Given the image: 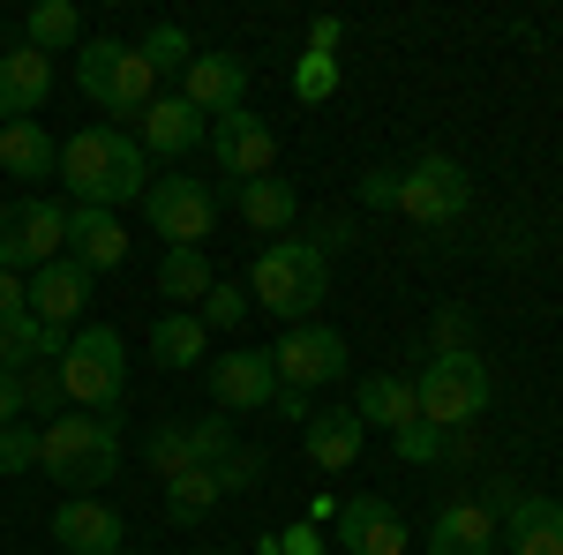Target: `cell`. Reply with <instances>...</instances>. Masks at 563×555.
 <instances>
[{"instance_id": "obj_1", "label": "cell", "mask_w": 563, "mask_h": 555, "mask_svg": "<svg viewBox=\"0 0 563 555\" xmlns=\"http://www.w3.org/2000/svg\"><path fill=\"white\" fill-rule=\"evenodd\" d=\"M60 188L84 203V211H121L151 188V151L135 143V129L113 121H90L60 143Z\"/></svg>"}, {"instance_id": "obj_2", "label": "cell", "mask_w": 563, "mask_h": 555, "mask_svg": "<svg viewBox=\"0 0 563 555\" xmlns=\"http://www.w3.org/2000/svg\"><path fill=\"white\" fill-rule=\"evenodd\" d=\"M38 466L76 488V496H98L113 473H121V428L106 413H60V421H38Z\"/></svg>"}, {"instance_id": "obj_3", "label": "cell", "mask_w": 563, "mask_h": 555, "mask_svg": "<svg viewBox=\"0 0 563 555\" xmlns=\"http://www.w3.org/2000/svg\"><path fill=\"white\" fill-rule=\"evenodd\" d=\"M323 293H331V256L316 241H271L256 256V270H249V300L271 308V315H286V331L308 323L323 308Z\"/></svg>"}, {"instance_id": "obj_4", "label": "cell", "mask_w": 563, "mask_h": 555, "mask_svg": "<svg viewBox=\"0 0 563 555\" xmlns=\"http://www.w3.org/2000/svg\"><path fill=\"white\" fill-rule=\"evenodd\" d=\"M60 398L76 413H106V406L129 398V345H121V331L90 323V331L68 338V353H60Z\"/></svg>"}, {"instance_id": "obj_5", "label": "cell", "mask_w": 563, "mask_h": 555, "mask_svg": "<svg viewBox=\"0 0 563 555\" xmlns=\"http://www.w3.org/2000/svg\"><path fill=\"white\" fill-rule=\"evenodd\" d=\"M488 398H496V384H488V360H481L474 345H466V353H443V360H429V368H421V384H413L421 421L443 428V435L474 428L481 413H488Z\"/></svg>"}, {"instance_id": "obj_6", "label": "cell", "mask_w": 563, "mask_h": 555, "mask_svg": "<svg viewBox=\"0 0 563 555\" xmlns=\"http://www.w3.org/2000/svg\"><path fill=\"white\" fill-rule=\"evenodd\" d=\"M76 84H84V98L98 113H113V121H135V113L158 98V76H151L143 53L121 45V38H90L84 53H76Z\"/></svg>"}, {"instance_id": "obj_7", "label": "cell", "mask_w": 563, "mask_h": 555, "mask_svg": "<svg viewBox=\"0 0 563 555\" xmlns=\"http://www.w3.org/2000/svg\"><path fill=\"white\" fill-rule=\"evenodd\" d=\"M398 211L413 218V225H459V218L474 211V180H466L459 158L421 151L413 166L398 173Z\"/></svg>"}, {"instance_id": "obj_8", "label": "cell", "mask_w": 563, "mask_h": 555, "mask_svg": "<svg viewBox=\"0 0 563 555\" xmlns=\"http://www.w3.org/2000/svg\"><path fill=\"white\" fill-rule=\"evenodd\" d=\"M68 248V203H0V270H45V263Z\"/></svg>"}, {"instance_id": "obj_9", "label": "cell", "mask_w": 563, "mask_h": 555, "mask_svg": "<svg viewBox=\"0 0 563 555\" xmlns=\"http://www.w3.org/2000/svg\"><path fill=\"white\" fill-rule=\"evenodd\" d=\"M143 218H151V233H158L166 248H203V233L218 225V196L203 180L174 173V180H151V188H143Z\"/></svg>"}, {"instance_id": "obj_10", "label": "cell", "mask_w": 563, "mask_h": 555, "mask_svg": "<svg viewBox=\"0 0 563 555\" xmlns=\"http://www.w3.org/2000/svg\"><path fill=\"white\" fill-rule=\"evenodd\" d=\"M271 368H278V390H323L346 376V338L323 331V323H294L271 345Z\"/></svg>"}, {"instance_id": "obj_11", "label": "cell", "mask_w": 563, "mask_h": 555, "mask_svg": "<svg viewBox=\"0 0 563 555\" xmlns=\"http://www.w3.org/2000/svg\"><path fill=\"white\" fill-rule=\"evenodd\" d=\"M496 511H504L496 541H511L504 555H563V503L526 496V488H511V480H496Z\"/></svg>"}, {"instance_id": "obj_12", "label": "cell", "mask_w": 563, "mask_h": 555, "mask_svg": "<svg viewBox=\"0 0 563 555\" xmlns=\"http://www.w3.org/2000/svg\"><path fill=\"white\" fill-rule=\"evenodd\" d=\"M211 158H218V173L241 188V180H263V173L278 166V135H271V121L263 113H225V121H211Z\"/></svg>"}, {"instance_id": "obj_13", "label": "cell", "mask_w": 563, "mask_h": 555, "mask_svg": "<svg viewBox=\"0 0 563 555\" xmlns=\"http://www.w3.org/2000/svg\"><path fill=\"white\" fill-rule=\"evenodd\" d=\"M211 398L225 406V413H256V406H271V398H278V368H271V353H256V345L218 353V360H211Z\"/></svg>"}, {"instance_id": "obj_14", "label": "cell", "mask_w": 563, "mask_h": 555, "mask_svg": "<svg viewBox=\"0 0 563 555\" xmlns=\"http://www.w3.org/2000/svg\"><path fill=\"white\" fill-rule=\"evenodd\" d=\"M23 308L38 315V323H53V331H68L76 315L90 308V270L76 256H53L45 270H31V286H23Z\"/></svg>"}, {"instance_id": "obj_15", "label": "cell", "mask_w": 563, "mask_h": 555, "mask_svg": "<svg viewBox=\"0 0 563 555\" xmlns=\"http://www.w3.org/2000/svg\"><path fill=\"white\" fill-rule=\"evenodd\" d=\"M241 90H249V60H241V53H196L188 76H180V98H188L203 121L241 113Z\"/></svg>"}, {"instance_id": "obj_16", "label": "cell", "mask_w": 563, "mask_h": 555, "mask_svg": "<svg viewBox=\"0 0 563 555\" xmlns=\"http://www.w3.org/2000/svg\"><path fill=\"white\" fill-rule=\"evenodd\" d=\"M135 143H143L151 158H188L196 143H211V121L174 90V98H151V106L135 113Z\"/></svg>"}, {"instance_id": "obj_17", "label": "cell", "mask_w": 563, "mask_h": 555, "mask_svg": "<svg viewBox=\"0 0 563 555\" xmlns=\"http://www.w3.org/2000/svg\"><path fill=\"white\" fill-rule=\"evenodd\" d=\"M53 541L76 548V555H121L129 525H121L113 503H98V496H68V503L53 511Z\"/></svg>"}, {"instance_id": "obj_18", "label": "cell", "mask_w": 563, "mask_h": 555, "mask_svg": "<svg viewBox=\"0 0 563 555\" xmlns=\"http://www.w3.org/2000/svg\"><path fill=\"white\" fill-rule=\"evenodd\" d=\"M339 541H346V555H413L406 541V518L390 511L384 496H353L346 511H339Z\"/></svg>"}, {"instance_id": "obj_19", "label": "cell", "mask_w": 563, "mask_h": 555, "mask_svg": "<svg viewBox=\"0 0 563 555\" xmlns=\"http://www.w3.org/2000/svg\"><path fill=\"white\" fill-rule=\"evenodd\" d=\"M45 98H53V60H45L38 45L0 53V129H8V121H31Z\"/></svg>"}, {"instance_id": "obj_20", "label": "cell", "mask_w": 563, "mask_h": 555, "mask_svg": "<svg viewBox=\"0 0 563 555\" xmlns=\"http://www.w3.org/2000/svg\"><path fill=\"white\" fill-rule=\"evenodd\" d=\"M429 555H496V511L488 503H443L429 518Z\"/></svg>"}, {"instance_id": "obj_21", "label": "cell", "mask_w": 563, "mask_h": 555, "mask_svg": "<svg viewBox=\"0 0 563 555\" xmlns=\"http://www.w3.org/2000/svg\"><path fill=\"white\" fill-rule=\"evenodd\" d=\"M68 241H76V263H84L90 278L129 263V233H121L113 211H84V203H76V211H68Z\"/></svg>"}, {"instance_id": "obj_22", "label": "cell", "mask_w": 563, "mask_h": 555, "mask_svg": "<svg viewBox=\"0 0 563 555\" xmlns=\"http://www.w3.org/2000/svg\"><path fill=\"white\" fill-rule=\"evenodd\" d=\"M68 353V338L53 331V323H38L31 308H15V315H0V368L15 376V368H38V360H60Z\"/></svg>"}, {"instance_id": "obj_23", "label": "cell", "mask_w": 563, "mask_h": 555, "mask_svg": "<svg viewBox=\"0 0 563 555\" xmlns=\"http://www.w3.org/2000/svg\"><path fill=\"white\" fill-rule=\"evenodd\" d=\"M301 443H308V458H316L323 473H346V466H361L368 428L353 421V406H346V413H316V421L301 428Z\"/></svg>"}, {"instance_id": "obj_24", "label": "cell", "mask_w": 563, "mask_h": 555, "mask_svg": "<svg viewBox=\"0 0 563 555\" xmlns=\"http://www.w3.org/2000/svg\"><path fill=\"white\" fill-rule=\"evenodd\" d=\"M0 173L8 180H45V173H60V143L38 121H8L0 129Z\"/></svg>"}, {"instance_id": "obj_25", "label": "cell", "mask_w": 563, "mask_h": 555, "mask_svg": "<svg viewBox=\"0 0 563 555\" xmlns=\"http://www.w3.org/2000/svg\"><path fill=\"white\" fill-rule=\"evenodd\" d=\"M353 421H361V428H390V435H398L406 421H421L413 384H406V376H368V384L353 390Z\"/></svg>"}, {"instance_id": "obj_26", "label": "cell", "mask_w": 563, "mask_h": 555, "mask_svg": "<svg viewBox=\"0 0 563 555\" xmlns=\"http://www.w3.org/2000/svg\"><path fill=\"white\" fill-rule=\"evenodd\" d=\"M233 203H241V218L256 225V233H294V218H301V196H294V180H241L233 188Z\"/></svg>"}, {"instance_id": "obj_27", "label": "cell", "mask_w": 563, "mask_h": 555, "mask_svg": "<svg viewBox=\"0 0 563 555\" xmlns=\"http://www.w3.org/2000/svg\"><path fill=\"white\" fill-rule=\"evenodd\" d=\"M203 338H211V331H203L188 308H180V315H158V323H151V360L180 376V368H196V360H203Z\"/></svg>"}, {"instance_id": "obj_28", "label": "cell", "mask_w": 563, "mask_h": 555, "mask_svg": "<svg viewBox=\"0 0 563 555\" xmlns=\"http://www.w3.org/2000/svg\"><path fill=\"white\" fill-rule=\"evenodd\" d=\"M76 31H84L76 0H38V8L23 15V45H38L45 60H53V53H68V45H76Z\"/></svg>"}, {"instance_id": "obj_29", "label": "cell", "mask_w": 563, "mask_h": 555, "mask_svg": "<svg viewBox=\"0 0 563 555\" xmlns=\"http://www.w3.org/2000/svg\"><path fill=\"white\" fill-rule=\"evenodd\" d=\"M211 503H218V473L211 466H188V473L166 480V518H174V525H203Z\"/></svg>"}, {"instance_id": "obj_30", "label": "cell", "mask_w": 563, "mask_h": 555, "mask_svg": "<svg viewBox=\"0 0 563 555\" xmlns=\"http://www.w3.org/2000/svg\"><path fill=\"white\" fill-rule=\"evenodd\" d=\"M218 278L211 263H203V248H166V263H158V293L166 300H203Z\"/></svg>"}, {"instance_id": "obj_31", "label": "cell", "mask_w": 563, "mask_h": 555, "mask_svg": "<svg viewBox=\"0 0 563 555\" xmlns=\"http://www.w3.org/2000/svg\"><path fill=\"white\" fill-rule=\"evenodd\" d=\"M135 53H143V68H151L158 84H166V76H188V60H196V45H188V31H180V23H151Z\"/></svg>"}, {"instance_id": "obj_32", "label": "cell", "mask_w": 563, "mask_h": 555, "mask_svg": "<svg viewBox=\"0 0 563 555\" xmlns=\"http://www.w3.org/2000/svg\"><path fill=\"white\" fill-rule=\"evenodd\" d=\"M294 98H301V106L339 98V53H301V60H294Z\"/></svg>"}, {"instance_id": "obj_33", "label": "cell", "mask_w": 563, "mask_h": 555, "mask_svg": "<svg viewBox=\"0 0 563 555\" xmlns=\"http://www.w3.org/2000/svg\"><path fill=\"white\" fill-rule=\"evenodd\" d=\"M23 390V413H45V421H60V360H38V368H23L15 376Z\"/></svg>"}, {"instance_id": "obj_34", "label": "cell", "mask_w": 563, "mask_h": 555, "mask_svg": "<svg viewBox=\"0 0 563 555\" xmlns=\"http://www.w3.org/2000/svg\"><path fill=\"white\" fill-rule=\"evenodd\" d=\"M143 451H151L158 480H174V473L196 466V435H188V428H151V443H143Z\"/></svg>"}, {"instance_id": "obj_35", "label": "cell", "mask_w": 563, "mask_h": 555, "mask_svg": "<svg viewBox=\"0 0 563 555\" xmlns=\"http://www.w3.org/2000/svg\"><path fill=\"white\" fill-rule=\"evenodd\" d=\"M390 443H398V458H406V466H435V458H451V435L429 428V421H406Z\"/></svg>"}, {"instance_id": "obj_36", "label": "cell", "mask_w": 563, "mask_h": 555, "mask_svg": "<svg viewBox=\"0 0 563 555\" xmlns=\"http://www.w3.org/2000/svg\"><path fill=\"white\" fill-rule=\"evenodd\" d=\"M249 308H256V300L241 293V286H211L203 308H196V323H203V331H241V315H249Z\"/></svg>"}, {"instance_id": "obj_37", "label": "cell", "mask_w": 563, "mask_h": 555, "mask_svg": "<svg viewBox=\"0 0 563 555\" xmlns=\"http://www.w3.org/2000/svg\"><path fill=\"white\" fill-rule=\"evenodd\" d=\"M211 473H218V496H249V488L263 480V451H241V443H233Z\"/></svg>"}, {"instance_id": "obj_38", "label": "cell", "mask_w": 563, "mask_h": 555, "mask_svg": "<svg viewBox=\"0 0 563 555\" xmlns=\"http://www.w3.org/2000/svg\"><path fill=\"white\" fill-rule=\"evenodd\" d=\"M31 466H38V428L8 421L0 428V473H31Z\"/></svg>"}, {"instance_id": "obj_39", "label": "cell", "mask_w": 563, "mask_h": 555, "mask_svg": "<svg viewBox=\"0 0 563 555\" xmlns=\"http://www.w3.org/2000/svg\"><path fill=\"white\" fill-rule=\"evenodd\" d=\"M361 203H368V211H398V173L390 166L361 173Z\"/></svg>"}, {"instance_id": "obj_40", "label": "cell", "mask_w": 563, "mask_h": 555, "mask_svg": "<svg viewBox=\"0 0 563 555\" xmlns=\"http://www.w3.org/2000/svg\"><path fill=\"white\" fill-rule=\"evenodd\" d=\"M466 331H474L466 308H443V315H435V360H443V353H466Z\"/></svg>"}, {"instance_id": "obj_41", "label": "cell", "mask_w": 563, "mask_h": 555, "mask_svg": "<svg viewBox=\"0 0 563 555\" xmlns=\"http://www.w3.org/2000/svg\"><path fill=\"white\" fill-rule=\"evenodd\" d=\"M339 38H346V23H339V15H316V31H308V53H339Z\"/></svg>"}, {"instance_id": "obj_42", "label": "cell", "mask_w": 563, "mask_h": 555, "mask_svg": "<svg viewBox=\"0 0 563 555\" xmlns=\"http://www.w3.org/2000/svg\"><path fill=\"white\" fill-rule=\"evenodd\" d=\"M8 421H23V390H15V376L0 368V428H8Z\"/></svg>"}, {"instance_id": "obj_43", "label": "cell", "mask_w": 563, "mask_h": 555, "mask_svg": "<svg viewBox=\"0 0 563 555\" xmlns=\"http://www.w3.org/2000/svg\"><path fill=\"white\" fill-rule=\"evenodd\" d=\"M271 406H278V413H286V421H316V413H308V390H278V398H271Z\"/></svg>"}, {"instance_id": "obj_44", "label": "cell", "mask_w": 563, "mask_h": 555, "mask_svg": "<svg viewBox=\"0 0 563 555\" xmlns=\"http://www.w3.org/2000/svg\"><path fill=\"white\" fill-rule=\"evenodd\" d=\"M15 308H23V278H15V270H0V315H15Z\"/></svg>"}, {"instance_id": "obj_45", "label": "cell", "mask_w": 563, "mask_h": 555, "mask_svg": "<svg viewBox=\"0 0 563 555\" xmlns=\"http://www.w3.org/2000/svg\"><path fill=\"white\" fill-rule=\"evenodd\" d=\"M316 548H323V541H316L308 525H294V533H286V555H316Z\"/></svg>"}, {"instance_id": "obj_46", "label": "cell", "mask_w": 563, "mask_h": 555, "mask_svg": "<svg viewBox=\"0 0 563 555\" xmlns=\"http://www.w3.org/2000/svg\"><path fill=\"white\" fill-rule=\"evenodd\" d=\"M203 555H241V548H203Z\"/></svg>"}, {"instance_id": "obj_47", "label": "cell", "mask_w": 563, "mask_h": 555, "mask_svg": "<svg viewBox=\"0 0 563 555\" xmlns=\"http://www.w3.org/2000/svg\"><path fill=\"white\" fill-rule=\"evenodd\" d=\"M121 555H129V548H121Z\"/></svg>"}]
</instances>
